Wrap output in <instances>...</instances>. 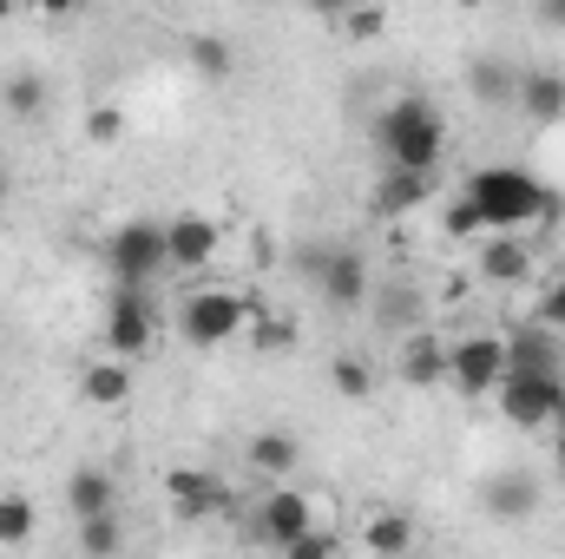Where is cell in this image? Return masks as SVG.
Returning a JSON list of instances; mask_svg holds the SVG:
<instances>
[{"mask_svg": "<svg viewBox=\"0 0 565 559\" xmlns=\"http://www.w3.org/2000/svg\"><path fill=\"white\" fill-rule=\"evenodd\" d=\"M119 507V481L106 474V467H73L66 474V514L73 520H99V514H113Z\"/></svg>", "mask_w": 565, "mask_h": 559, "instance_id": "15", "label": "cell"}, {"mask_svg": "<svg viewBox=\"0 0 565 559\" xmlns=\"http://www.w3.org/2000/svg\"><path fill=\"white\" fill-rule=\"evenodd\" d=\"M106 271H113L119 289H145L158 271H171V257H164V224H151V218L119 224V231L106 238Z\"/></svg>", "mask_w": 565, "mask_h": 559, "instance_id": "4", "label": "cell"}, {"mask_svg": "<svg viewBox=\"0 0 565 559\" xmlns=\"http://www.w3.org/2000/svg\"><path fill=\"white\" fill-rule=\"evenodd\" d=\"M467 93L487 99V106H513V99H520V73H513L507 60H473V66H467Z\"/></svg>", "mask_w": 565, "mask_h": 559, "instance_id": "22", "label": "cell"}, {"mask_svg": "<svg viewBox=\"0 0 565 559\" xmlns=\"http://www.w3.org/2000/svg\"><path fill=\"white\" fill-rule=\"evenodd\" d=\"M507 342V376H565V349L553 329H540V323H520L513 336H500Z\"/></svg>", "mask_w": 565, "mask_h": 559, "instance_id": "12", "label": "cell"}, {"mask_svg": "<svg viewBox=\"0 0 565 559\" xmlns=\"http://www.w3.org/2000/svg\"><path fill=\"white\" fill-rule=\"evenodd\" d=\"M0 106H7L13 119H40V113H46V80H40V73H7Z\"/></svg>", "mask_w": 565, "mask_h": 559, "instance_id": "24", "label": "cell"}, {"mask_svg": "<svg viewBox=\"0 0 565 559\" xmlns=\"http://www.w3.org/2000/svg\"><path fill=\"white\" fill-rule=\"evenodd\" d=\"M257 342H264V349H289V342H296V329H289V323H264V329H257Z\"/></svg>", "mask_w": 565, "mask_h": 559, "instance_id": "33", "label": "cell"}, {"mask_svg": "<svg viewBox=\"0 0 565 559\" xmlns=\"http://www.w3.org/2000/svg\"><path fill=\"white\" fill-rule=\"evenodd\" d=\"M7 191H13V178H7V171H0V204H7Z\"/></svg>", "mask_w": 565, "mask_h": 559, "instance_id": "36", "label": "cell"}, {"mask_svg": "<svg viewBox=\"0 0 565 559\" xmlns=\"http://www.w3.org/2000/svg\"><path fill=\"white\" fill-rule=\"evenodd\" d=\"M460 198L480 211L487 238H513L520 224L559 218V191H553V184H540V178H533V171H520V165H487V171H473V184H467Z\"/></svg>", "mask_w": 565, "mask_h": 559, "instance_id": "1", "label": "cell"}, {"mask_svg": "<svg viewBox=\"0 0 565 559\" xmlns=\"http://www.w3.org/2000/svg\"><path fill=\"white\" fill-rule=\"evenodd\" d=\"M540 27H565V0H546L540 7Z\"/></svg>", "mask_w": 565, "mask_h": 559, "instance_id": "34", "label": "cell"}, {"mask_svg": "<svg viewBox=\"0 0 565 559\" xmlns=\"http://www.w3.org/2000/svg\"><path fill=\"white\" fill-rule=\"evenodd\" d=\"M480 507H487L493 520H533V514H540V481H533L526 467H500V474L480 487Z\"/></svg>", "mask_w": 565, "mask_h": 559, "instance_id": "14", "label": "cell"}, {"mask_svg": "<svg viewBox=\"0 0 565 559\" xmlns=\"http://www.w3.org/2000/svg\"><path fill=\"white\" fill-rule=\"evenodd\" d=\"M79 395L93 402V409H126L132 402V362H86V376H79Z\"/></svg>", "mask_w": 565, "mask_h": 559, "instance_id": "19", "label": "cell"}, {"mask_svg": "<svg viewBox=\"0 0 565 559\" xmlns=\"http://www.w3.org/2000/svg\"><path fill=\"white\" fill-rule=\"evenodd\" d=\"M329 389H335L342 402H362V395L375 389V376H369L362 356H335V362H329Z\"/></svg>", "mask_w": 565, "mask_h": 559, "instance_id": "27", "label": "cell"}, {"mask_svg": "<svg viewBox=\"0 0 565 559\" xmlns=\"http://www.w3.org/2000/svg\"><path fill=\"white\" fill-rule=\"evenodd\" d=\"M302 277L316 283L335 309H355V303H369V257L355 251V244H335V251H309L302 257Z\"/></svg>", "mask_w": 565, "mask_h": 559, "instance_id": "6", "label": "cell"}, {"mask_svg": "<svg viewBox=\"0 0 565 559\" xmlns=\"http://www.w3.org/2000/svg\"><path fill=\"white\" fill-rule=\"evenodd\" d=\"M526 271H533V251L520 238H487L480 244V277L487 283H520Z\"/></svg>", "mask_w": 565, "mask_h": 559, "instance_id": "21", "label": "cell"}, {"mask_svg": "<svg viewBox=\"0 0 565 559\" xmlns=\"http://www.w3.org/2000/svg\"><path fill=\"white\" fill-rule=\"evenodd\" d=\"M395 382H408V389H440L447 382V342H440V329H415V336L395 342Z\"/></svg>", "mask_w": 565, "mask_h": 559, "instance_id": "11", "label": "cell"}, {"mask_svg": "<svg viewBox=\"0 0 565 559\" xmlns=\"http://www.w3.org/2000/svg\"><path fill=\"white\" fill-rule=\"evenodd\" d=\"M158 336V309L145 289H113V309H106V349L113 362H139Z\"/></svg>", "mask_w": 565, "mask_h": 559, "instance_id": "8", "label": "cell"}, {"mask_svg": "<svg viewBox=\"0 0 565 559\" xmlns=\"http://www.w3.org/2000/svg\"><path fill=\"white\" fill-rule=\"evenodd\" d=\"M40 527V507L26 494H0V547H26Z\"/></svg>", "mask_w": 565, "mask_h": 559, "instance_id": "25", "label": "cell"}, {"mask_svg": "<svg viewBox=\"0 0 565 559\" xmlns=\"http://www.w3.org/2000/svg\"><path fill=\"white\" fill-rule=\"evenodd\" d=\"M533 323H540V329H553V336H565V283H546V289H540Z\"/></svg>", "mask_w": 565, "mask_h": 559, "instance_id": "32", "label": "cell"}, {"mask_svg": "<svg viewBox=\"0 0 565 559\" xmlns=\"http://www.w3.org/2000/svg\"><path fill=\"white\" fill-rule=\"evenodd\" d=\"M250 467L257 474H296L302 467V441L289 434V428H264V434H250Z\"/></svg>", "mask_w": 565, "mask_h": 559, "instance_id": "20", "label": "cell"}, {"mask_svg": "<svg viewBox=\"0 0 565 559\" xmlns=\"http://www.w3.org/2000/svg\"><path fill=\"white\" fill-rule=\"evenodd\" d=\"M86 139L93 145H119L126 139V106H93V113H86Z\"/></svg>", "mask_w": 565, "mask_h": 559, "instance_id": "30", "label": "cell"}, {"mask_svg": "<svg viewBox=\"0 0 565 559\" xmlns=\"http://www.w3.org/2000/svg\"><path fill=\"white\" fill-rule=\"evenodd\" d=\"M447 382L460 395H493L507 382V342L500 336H460V342H447Z\"/></svg>", "mask_w": 565, "mask_h": 559, "instance_id": "7", "label": "cell"}, {"mask_svg": "<svg viewBox=\"0 0 565 559\" xmlns=\"http://www.w3.org/2000/svg\"><path fill=\"white\" fill-rule=\"evenodd\" d=\"M422 204H434V178L427 171H382V184H375V211L382 218H408Z\"/></svg>", "mask_w": 565, "mask_h": 559, "instance_id": "17", "label": "cell"}, {"mask_svg": "<svg viewBox=\"0 0 565 559\" xmlns=\"http://www.w3.org/2000/svg\"><path fill=\"white\" fill-rule=\"evenodd\" d=\"M164 494H171V514L191 527V520H211V514H231V494L217 487L211 467H171L164 474Z\"/></svg>", "mask_w": 565, "mask_h": 559, "instance_id": "9", "label": "cell"}, {"mask_svg": "<svg viewBox=\"0 0 565 559\" xmlns=\"http://www.w3.org/2000/svg\"><path fill=\"white\" fill-rule=\"evenodd\" d=\"M362 547L375 559H408V547H415V520L408 514H375L369 527H362Z\"/></svg>", "mask_w": 565, "mask_h": 559, "instance_id": "23", "label": "cell"}, {"mask_svg": "<svg viewBox=\"0 0 565 559\" xmlns=\"http://www.w3.org/2000/svg\"><path fill=\"white\" fill-rule=\"evenodd\" d=\"M191 66H198V73H211V80H224V73H231V46H224V40H211V33H198V40H191Z\"/></svg>", "mask_w": 565, "mask_h": 559, "instance_id": "31", "label": "cell"}, {"mask_svg": "<svg viewBox=\"0 0 565 559\" xmlns=\"http://www.w3.org/2000/svg\"><path fill=\"white\" fill-rule=\"evenodd\" d=\"M440 231H447L454 244H467V238H487V224H480V211H473L467 198H454V204L440 211Z\"/></svg>", "mask_w": 565, "mask_h": 559, "instance_id": "29", "label": "cell"}, {"mask_svg": "<svg viewBox=\"0 0 565 559\" xmlns=\"http://www.w3.org/2000/svg\"><path fill=\"white\" fill-rule=\"evenodd\" d=\"M316 527V507H309V494H296V487H270L264 494V507H257V540L264 547H289V540H302Z\"/></svg>", "mask_w": 565, "mask_h": 559, "instance_id": "10", "label": "cell"}, {"mask_svg": "<svg viewBox=\"0 0 565 559\" xmlns=\"http://www.w3.org/2000/svg\"><path fill=\"white\" fill-rule=\"evenodd\" d=\"M559 283H565V271H559Z\"/></svg>", "mask_w": 565, "mask_h": 559, "instance_id": "37", "label": "cell"}, {"mask_svg": "<svg viewBox=\"0 0 565 559\" xmlns=\"http://www.w3.org/2000/svg\"><path fill=\"white\" fill-rule=\"evenodd\" d=\"M79 547H86V559H119V547H126V527H119V514L79 520Z\"/></svg>", "mask_w": 565, "mask_h": 559, "instance_id": "26", "label": "cell"}, {"mask_svg": "<svg viewBox=\"0 0 565 559\" xmlns=\"http://www.w3.org/2000/svg\"><path fill=\"white\" fill-rule=\"evenodd\" d=\"M375 145H382V165H388V171H427V178H434V165H440V151H447V119L434 113V99L402 93V99L375 119Z\"/></svg>", "mask_w": 565, "mask_h": 559, "instance_id": "2", "label": "cell"}, {"mask_svg": "<svg viewBox=\"0 0 565 559\" xmlns=\"http://www.w3.org/2000/svg\"><path fill=\"white\" fill-rule=\"evenodd\" d=\"M553 474L565 481V434H553Z\"/></svg>", "mask_w": 565, "mask_h": 559, "instance_id": "35", "label": "cell"}, {"mask_svg": "<svg viewBox=\"0 0 565 559\" xmlns=\"http://www.w3.org/2000/svg\"><path fill=\"white\" fill-rule=\"evenodd\" d=\"M533 126H559L565 119V73L553 66H533V73H520V99H513Z\"/></svg>", "mask_w": 565, "mask_h": 559, "instance_id": "16", "label": "cell"}, {"mask_svg": "<svg viewBox=\"0 0 565 559\" xmlns=\"http://www.w3.org/2000/svg\"><path fill=\"white\" fill-rule=\"evenodd\" d=\"M217 244H224V231H217L211 218H198V211H184V218L164 224V257H171V271H204V264L217 257Z\"/></svg>", "mask_w": 565, "mask_h": 559, "instance_id": "13", "label": "cell"}, {"mask_svg": "<svg viewBox=\"0 0 565 559\" xmlns=\"http://www.w3.org/2000/svg\"><path fill=\"white\" fill-rule=\"evenodd\" d=\"M493 402H500V415L513 428H553V434H565V376H507L493 389Z\"/></svg>", "mask_w": 565, "mask_h": 559, "instance_id": "5", "label": "cell"}, {"mask_svg": "<svg viewBox=\"0 0 565 559\" xmlns=\"http://www.w3.org/2000/svg\"><path fill=\"white\" fill-rule=\"evenodd\" d=\"M375 323L395 329V336H415V329H427V296L415 283H388V289L375 296Z\"/></svg>", "mask_w": 565, "mask_h": 559, "instance_id": "18", "label": "cell"}, {"mask_svg": "<svg viewBox=\"0 0 565 559\" xmlns=\"http://www.w3.org/2000/svg\"><path fill=\"white\" fill-rule=\"evenodd\" d=\"M277 559H342V540L329 534V527H309L302 540H289Z\"/></svg>", "mask_w": 565, "mask_h": 559, "instance_id": "28", "label": "cell"}, {"mask_svg": "<svg viewBox=\"0 0 565 559\" xmlns=\"http://www.w3.org/2000/svg\"><path fill=\"white\" fill-rule=\"evenodd\" d=\"M250 316H257V303L237 296V289H198V296L178 303V329H184V342H198V349H217V342L244 336Z\"/></svg>", "mask_w": 565, "mask_h": 559, "instance_id": "3", "label": "cell"}]
</instances>
